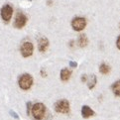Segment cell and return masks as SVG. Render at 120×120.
I'll list each match as a JSON object with an SVG mask.
<instances>
[{
	"mask_svg": "<svg viewBox=\"0 0 120 120\" xmlns=\"http://www.w3.org/2000/svg\"><path fill=\"white\" fill-rule=\"evenodd\" d=\"M46 112H47V108L45 104L42 103V102H37V103L32 105L31 114L35 120H43V118L46 115Z\"/></svg>",
	"mask_w": 120,
	"mask_h": 120,
	"instance_id": "obj_1",
	"label": "cell"
},
{
	"mask_svg": "<svg viewBox=\"0 0 120 120\" xmlns=\"http://www.w3.org/2000/svg\"><path fill=\"white\" fill-rule=\"evenodd\" d=\"M34 82L33 76L30 74H23L22 75H20V78L18 79V84L19 87L23 90H29L32 87Z\"/></svg>",
	"mask_w": 120,
	"mask_h": 120,
	"instance_id": "obj_2",
	"label": "cell"
},
{
	"mask_svg": "<svg viewBox=\"0 0 120 120\" xmlns=\"http://www.w3.org/2000/svg\"><path fill=\"white\" fill-rule=\"evenodd\" d=\"M55 111L58 113H63V114H68L71 111V106L70 102L67 99H61L55 103Z\"/></svg>",
	"mask_w": 120,
	"mask_h": 120,
	"instance_id": "obj_3",
	"label": "cell"
},
{
	"mask_svg": "<svg viewBox=\"0 0 120 120\" xmlns=\"http://www.w3.org/2000/svg\"><path fill=\"white\" fill-rule=\"evenodd\" d=\"M71 27L76 32H80L86 27V20L83 17H75L71 21Z\"/></svg>",
	"mask_w": 120,
	"mask_h": 120,
	"instance_id": "obj_4",
	"label": "cell"
},
{
	"mask_svg": "<svg viewBox=\"0 0 120 120\" xmlns=\"http://www.w3.org/2000/svg\"><path fill=\"white\" fill-rule=\"evenodd\" d=\"M0 15H1V18L4 22H6V23L9 22L10 19L12 18V15H13V8H12L10 4H5L1 8Z\"/></svg>",
	"mask_w": 120,
	"mask_h": 120,
	"instance_id": "obj_5",
	"label": "cell"
},
{
	"mask_svg": "<svg viewBox=\"0 0 120 120\" xmlns=\"http://www.w3.org/2000/svg\"><path fill=\"white\" fill-rule=\"evenodd\" d=\"M33 51H34V46L31 42L26 41L24 42L22 45H21V48H20V52L22 57L24 58H29L33 55Z\"/></svg>",
	"mask_w": 120,
	"mask_h": 120,
	"instance_id": "obj_6",
	"label": "cell"
},
{
	"mask_svg": "<svg viewBox=\"0 0 120 120\" xmlns=\"http://www.w3.org/2000/svg\"><path fill=\"white\" fill-rule=\"evenodd\" d=\"M27 23V17L22 12H18L16 14L15 20H14V27L17 29H22Z\"/></svg>",
	"mask_w": 120,
	"mask_h": 120,
	"instance_id": "obj_7",
	"label": "cell"
},
{
	"mask_svg": "<svg viewBox=\"0 0 120 120\" xmlns=\"http://www.w3.org/2000/svg\"><path fill=\"white\" fill-rule=\"evenodd\" d=\"M49 45H50V42L46 37L39 38V40H38V50H39L40 52H42V53L46 52L47 49L49 48Z\"/></svg>",
	"mask_w": 120,
	"mask_h": 120,
	"instance_id": "obj_8",
	"label": "cell"
},
{
	"mask_svg": "<svg viewBox=\"0 0 120 120\" xmlns=\"http://www.w3.org/2000/svg\"><path fill=\"white\" fill-rule=\"evenodd\" d=\"M94 114H95L94 111L88 105H83L82 106V108H81V116H82L83 118H89V117L93 116Z\"/></svg>",
	"mask_w": 120,
	"mask_h": 120,
	"instance_id": "obj_9",
	"label": "cell"
},
{
	"mask_svg": "<svg viewBox=\"0 0 120 120\" xmlns=\"http://www.w3.org/2000/svg\"><path fill=\"white\" fill-rule=\"evenodd\" d=\"M60 76H61V79L63 81H68L71 76V71L68 70V68H63V70L61 71V74H60Z\"/></svg>",
	"mask_w": 120,
	"mask_h": 120,
	"instance_id": "obj_10",
	"label": "cell"
},
{
	"mask_svg": "<svg viewBox=\"0 0 120 120\" xmlns=\"http://www.w3.org/2000/svg\"><path fill=\"white\" fill-rule=\"evenodd\" d=\"M78 43H79V46L80 48H85V47L88 45V38L86 37L85 34H80L79 36Z\"/></svg>",
	"mask_w": 120,
	"mask_h": 120,
	"instance_id": "obj_11",
	"label": "cell"
},
{
	"mask_svg": "<svg viewBox=\"0 0 120 120\" xmlns=\"http://www.w3.org/2000/svg\"><path fill=\"white\" fill-rule=\"evenodd\" d=\"M86 82H87V87H88L89 89L94 88V86L96 85V82H97L96 75H90L89 76H87Z\"/></svg>",
	"mask_w": 120,
	"mask_h": 120,
	"instance_id": "obj_12",
	"label": "cell"
},
{
	"mask_svg": "<svg viewBox=\"0 0 120 120\" xmlns=\"http://www.w3.org/2000/svg\"><path fill=\"white\" fill-rule=\"evenodd\" d=\"M111 89H112V92L114 93V95L120 96V79L115 81V82L111 85Z\"/></svg>",
	"mask_w": 120,
	"mask_h": 120,
	"instance_id": "obj_13",
	"label": "cell"
},
{
	"mask_svg": "<svg viewBox=\"0 0 120 120\" xmlns=\"http://www.w3.org/2000/svg\"><path fill=\"white\" fill-rule=\"evenodd\" d=\"M110 71H111L110 67L108 65H106V64H104V63H102L100 65V67H99V71L102 75H108L110 72Z\"/></svg>",
	"mask_w": 120,
	"mask_h": 120,
	"instance_id": "obj_14",
	"label": "cell"
},
{
	"mask_svg": "<svg viewBox=\"0 0 120 120\" xmlns=\"http://www.w3.org/2000/svg\"><path fill=\"white\" fill-rule=\"evenodd\" d=\"M26 105H27V107H26V108H27V114L30 115V113H31V109H32V105H33V104H32L31 101H28Z\"/></svg>",
	"mask_w": 120,
	"mask_h": 120,
	"instance_id": "obj_15",
	"label": "cell"
},
{
	"mask_svg": "<svg viewBox=\"0 0 120 120\" xmlns=\"http://www.w3.org/2000/svg\"><path fill=\"white\" fill-rule=\"evenodd\" d=\"M10 114H11V116L12 117H14L15 119H19V116H18V115H17V113L16 112H14V111H10Z\"/></svg>",
	"mask_w": 120,
	"mask_h": 120,
	"instance_id": "obj_16",
	"label": "cell"
},
{
	"mask_svg": "<svg viewBox=\"0 0 120 120\" xmlns=\"http://www.w3.org/2000/svg\"><path fill=\"white\" fill-rule=\"evenodd\" d=\"M70 66H71V68H76V67H78V64H76L75 62L71 61V62H70Z\"/></svg>",
	"mask_w": 120,
	"mask_h": 120,
	"instance_id": "obj_17",
	"label": "cell"
},
{
	"mask_svg": "<svg viewBox=\"0 0 120 120\" xmlns=\"http://www.w3.org/2000/svg\"><path fill=\"white\" fill-rule=\"evenodd\" d=\"M86 79H87V75H82V76H81V81H82V82H86Z\"/></svg>",
	"mask_w": 120,
	"mask_h": 120,
	"instance_id": "obj_18",
	"label": "cell"
},
{
	"mask_svg": "<svg viewBox=\"0 0 120 120\" xmlns=\"http://www.w3.org/2000/svg\"><path fill=\"white\" fill-rule=\"evenodd\" d=\"M116 47H117V49L120 50V36L117 38V40H116Z\"/></svg>",
	"mask_w": 120,
	"mask_h": 120,
	"instance_id": "obj_19",
	"label": "cell"
},
{
	"mask_svg": "<svg viewBox=\"0 0 120 120\" xmlns=\"http://www.w3.org/2000/svg\"><path fill=\"white\" fill-rule=\"evenodd\" d=\"M40 74H41V75H42V76H44V78H45V76L47 75V74H46V71H45V70H41Z\"/></svg>",
	"mask_w": 120,
	"mask_h": 120,
	"instance_id": "obj_20",
	"label": "cell"
},
{
	"mask_svg": "<svg viewBox=\"0 0 120 120\" xmlns=\"http://www.w3.org/2000/svg\"><path fill=\"white\" fill-rule=\"evenodd\" d=\"M74 43H75L74 41H71L70 42V47H71V48H72V46H74Z\"/></svg>",
	"mask_w": 120,
	"mask_h": 120,
	"instance_id": "obj_21",
	"label": "cell"
},
{
	"mask_svg": "<svg viewBox=\"0 0 120 120\" xmlns=\"http://www.w3.org/2000/svg\"><path fill=\"white\" fill-rule=\"evenodd\" d=\"M119 28H120V25H119Z\"/></svg>",
	"mask_w": 120,
	"mask_h": 120,
	"instance_id": "obj_22",
	"label": "cell"
}]
</instances>
